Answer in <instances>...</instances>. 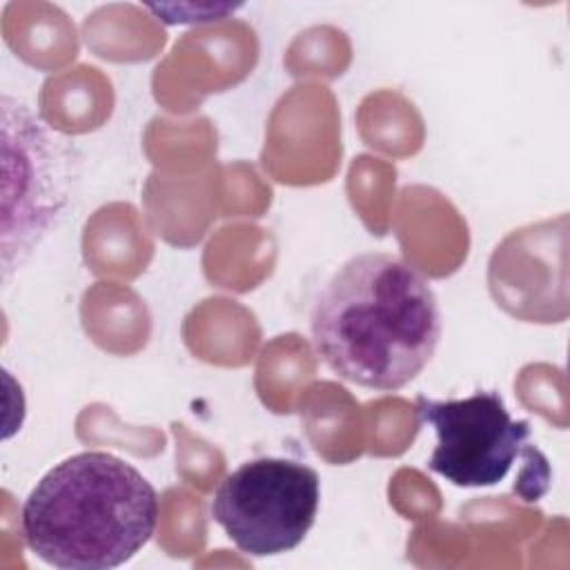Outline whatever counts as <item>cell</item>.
<instances>
[{"instance_id":"obj_1","label":"cell","mask_w":570,"mask_h":570,"mask_svg":"<svg viewBox=\"0 0 570 570\" xmlns=\"http://www.w3.org/2000/svg\"><path fill=\"white\" fill-rule=\"evenodd\" d=\"M309 321L325 365L379 392L414 381L441 338V312L430 283L385 252H361L345 261L318 292Z\"/></svg>"},{"instance_id":"obj_2","label":"cell","mask_w":570,"mask_h":570,"mask_svg":"<svg viewBox=\"0 0 570 570\" xmlns=\"http://www.w3.org/2000/svg\"><path fill=\"white\" fill-rule=\"evenodd\" d=\"M158 494L125 459L87 450L53 465L22 503L27 548L65 570L129 561L154 534Z\"/></svg>"},{"instance_id":"obj_3","label":"cell","mask_w":570,"mask_h":570,"mask_svg":"<svg viewBox=\"0 0 570 570\" xmlns=\"http://www.w3.org/2000/svg\"><path fill=\"white\" fill-rule=\"evenodd\" d=\"M2 278L40 245L69 203L73 158L24 102L2 96Z\"/></svg>"},{"instance_id":"obj_4","label":"cell","mask_w":570,"mask_h":570,"mask_svg":"<svg viewBox=\"0 0 570 570\" xmlns=\"http://www.w3.org/2000/svg\"><path fill=\"white\" fill-rule=\"evenodd\" d=\"M321 499L316 470L294 459L240 463L216 488L212 517L238 550L269 557L294 550L314 525Z\"/></svg>"},{"instance_id":"obj_5","label":"cell","mask_w":570,"mask_h":570,"mask_svg":"<svg viewBox=\"0 0 570 570\" xmlns=\"http://www.w3.org/2000/svg\"><path fill=\"white\" fill-rule=\"evenodd\" d=\"M416 414L436 432L428 468L459 488H483L503 481L521 459L548 468L530 445V423L510 416L499 392L479 390L465 399H416Z\"/></svg>"}]
</instances>
